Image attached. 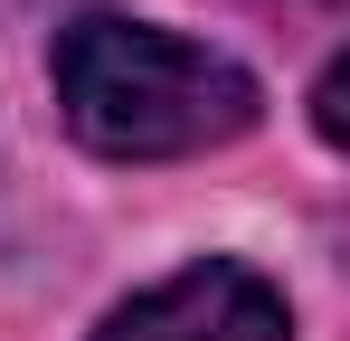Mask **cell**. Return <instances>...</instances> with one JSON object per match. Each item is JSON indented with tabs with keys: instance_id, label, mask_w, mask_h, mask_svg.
<instances>
[{
	"instance_id": "obj_3",
	"label": "cell",
	"mask_w": 350,
	"mask_h": 341,
	"mask_svg": "<svg viewBox=\"0 0 350 341\" xmlns=\"http://www.w3.org/2000/svg\"><path fill=\"white\" fill-rule=\"evenodd\" d=\"M312 123H322L332 152H350V48L322 66V86H312Z\"/></svg>"
},
{
	"instance_id": "obj_1",
	"label": "cell",
	"mask_w": 350,
	"mask_h": 341,
	"mask_svg": "<svg viewBox=\"0 0 350 341\" xmlns=\"http://www.w3.org/2000/svg\"><path fill=\"white\" fill-rule=\"evenodd\" d=\"M57 105H66V133L105 162H180V152L237 142L265 95L237 57L199 48L180 29L85 10L57 29Z\"/></svg>"
},
{
	"instance_id": "obj_2",
	"label": "cell",
	"mask_w": 350,
	"mask_h": 341,
	"mask_svg": "<svg viewBox=\"0 0 350 341\" xmlns=\"http://www.w3.org/2000/svg\"><path fill=\"white\" fill-rule=\"evenodd\" d=\"M95 341H293V323H284V294L256 266L199 256V266L161 275L152 294H133L123 313H105Z\"/></svg>"
}]
</instances>
